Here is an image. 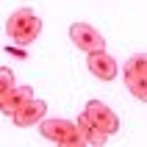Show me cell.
<instances>
[{"instance_id":"10","label":"cell","mask_w":147,"mask_h":147,"mask_svg":"<svg viewBox=\"0 0 147 147\" xmlns=\"http://www.w3.org/2000/svg\"><path fill=\"white\" fill-rule=\"evenodd\" d=\"M11 86H14V72L8 67H0V94H6Z\"/></svg>"},{"instance_id":"7","label":"cell","mask_w":147,"mask_h":147,"mask_svg":"<svg viewBox=\"0 0 147 147\" xmlns=\"http://www.w3.org/2000/svg\"><path fill=\"white\" fill-rule=\"evenodd\" d=\"M86 67L89 72L97 78V81H114L119 75V67H117L114 56L106 53V50H97V53H86Z\"/></svg>"},{"instance_id":"5","label":"cell","mask_w":147,"mask_h":147,"mask_svg":"<svg viewBox=\"0 0 147 147\" xmlns=\"http://www.w3.org/2000/svg\"><path fill=\"white\" fill-rule=\"evenodd\" d=\"M83 114L89 117L92 125H94V128H100L106 136H114V133L119 131V117H117L114 111L106 106V103H100V100H89V103H86V108H83Z\"/></svg>"},{"instance_id":"4","label":"cell","mask_w":147,"mask_h":147,"mask_svg":"<svg viewBox=\"0 0 147 147\" xmlns=\"http://www.w3.org/2000/svg\"><path fill=\"white\" fill-rule=\"evenodd\" d=\"M69 39L78 50L83 53H97V50H106V39L97 28H92L89 22H72L69 25Z\"/></svg>"},{"instance_id":"3","label":"cell","mask_w":147,"mask_h":147,"mask_svg":"<svg viewBox=\"0 0 147 147\" xmlns=\"http://www.w3.org/2000/svg\"><path fill=\"white\" fill-rule=\"evenodd\" d=\"M122 78H125V86H128V92L133 97L147 103V53H136L133 58L125 61Z\"/></svg>"},{"instance_id":"11","label":"cell","mask_w":147,"mask_h":147,"mask_svg":"<svg viewBox=\"0 0 147 147\" xmlns=\"http://www.w3.org/2000/svg\"><path fill=\"white\" fill-rule=\"evenodd\" d=\"M6 50H8L14 58H28V53L22 50V45H11V47H6Z\"/></svg>"},{"instance_id":"6","label":"cell","mask_w":147,"mask_h":147,"mask_svg":"<svg viewBox=\"0 0 147 147\" xmlns=\"http://www.w3.org/2000/svg\"><path fill=\"white\" fill-rule=\"evenodd\" d=\"M45 117H47V103L31 97V100H25L22 106L11 114V122H14L17 128H31V125H39Z\"/></svg>"},{"instance_id":"2","label":"cell","mask_w":147,"mask_h":147,"mask_svg":"<svg viewBox=\"0 0 147 147\" xmlns=\"http://www.w3.org/2000/svg\"><path fill=\"white\" fill-rule=\"evenodd\" d=\"M39 133H42V139L53 142V144L83 147L81 131H78V125L69 122V119H42V122H39Z\"/></svg>"},{"instance_id":"9","label":"cell","mask_w":147,"mask_h":147,"mask_svg":"<svg viewBox=\"0 0 147 147\" xmlns=\"http://www.w3.org/2000/svg\"><path fill=\"white\" fill-rule=\"evenodd\" d=\"M75 125H78V131H81V139H83V144H92V147H103L108 142V136L100 128H94L92 125V119L86 114H81L78 119H75Z\"/></svg>"},{"instance_id":"1","label":"cell","mask_w":147,"mask_h":147,"mask_svg":"<svg viewBox=\"0 0 147 147\" xmlns=\"http://www.w3.org/2000/svg\"><path fill=\"white\" fill-rule=\"evenodd\" d=\"M6 33H8V39L14 42V45L28 47L42 33V20L33 14L31 8H17L14 14L6 20Z\"/></svg>"},{"instance_id":"8","label":"cell","mask_w":147,"mask_h":147,"mask_svg":"<svg viewBox=\"0 0 147 147\" xmlns=\"http://www.w3.org/2000/svg\"><path fill=\"white\" fill-rule=\"evenodd\" d=\"M31 97H33V89H31V86H17V83H14L6 94H0V111L11 117L25 100H31Z\"/></svg>"}]
</instances>
